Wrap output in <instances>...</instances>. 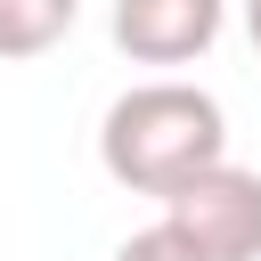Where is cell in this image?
Instances as JSON below:
<instances>
[{"label": "cell", "mask_w": 261, "mask_h": 261, "mask_svg": "<svg viewBox=\"0 0 261 261\" xmlns=\"http://www.w3.org/2000/svg\"><path fill=\"white\" fill-rule=\"evenodd\" d=\"M98 163L122 179V188H139V196H171V188H188L196 171H212V163H228V114H220V98L212 90H196V82H139V90H122L114 106H106V122H98Z\"/></svg>", "instance_id": "6da1fadb"}, {"label": "cell", "mask_w": 261, "mask_h": 261, "mask_svg": "<svg viewBox=\"0 0 261 261\" xmlns=\"http://www.w3.org/2000/svg\"><path fill=\"white\" fill-rule=\"evenodd\" d=\"M163 228L196 261H261V171L212 163L163 196Z\"/></svg>", "instance_id": "7a4b0ae2"}, {"label": "cell", "mask_w": 261, "mask_h": 261, "mask_svg": "<svg viewBox=\"0 0 261 261\" xmlns=\"http://www.w3.org/2000/svg\"><path fill=\"white\" fill-rule=\"evenodd\" d=\"M228 0H114V49L139 65H188L220 41Z\"/></svg>", "instance_id": "3957f363"}, {"label": "cell", "mask_w": 261, "mask_h": 261, "mask_svg": "<svg viewBox=\"0 0 261 261\" xmlns=\"http://www.w3.org/2000/svg\"><path fill=\"white\" fill-rule=\"evenodd\" d=\"M82 0H0V57H41L73 33Z\"/></svg>", "instance_id": "277c9868"}, {"label": "cell", "mask_w": 261, "mask_h": 261, "mask_svg": "<svg viewBox=\"0 0 261 261\" xmlns=\"http://www.w3.org/2000/svg\"><path fill=\"white\" fill-rule=\"evenodd\" d=\"M114 261H196V253H188V245H179V237H171V228L155 220V228L122 237V245H114Z\"/></svg>", "instance_id": "5b68a950"}, {"label": "cell", "mask_w": 261, "mask_h": 261, "mask_svg": "<svg viewBox=\"0 0 261 261\" xmlns=\"http://www.w3.org/2000/svg\"><path fill=\"white\" fill-rule=\"evenodd\" d=\"M245 33H253V49H261V0H245Z\"/></svg>", "instance_id": "8992f818"}]
</instances>
